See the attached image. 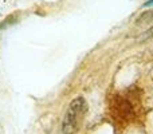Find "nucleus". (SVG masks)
Returning a JSON list of instances; mask_svg holds the SVG:
<instances>
[{
  "label": "nucleus",
  "mask_w": 153,
  "mask_h": 134,
  "mask_svg": "<svg viewBox=\"0 0 153 134\" xmlns=\"http://www.w3.org/2000/svg\"><path fill=\"white\" fill-rule=\"evenodd\" d=\"M87 111V103L82 97H78L70 103L66 114L63 118L62 130L63 134H75L82 126V122L85 119Z\"/></svg>",
  "instance_id": "f257e3e1"
}]
</instances>
